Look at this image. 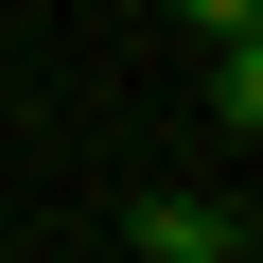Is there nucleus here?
<instances>
[{"label":"nucleus","mask_w":263,"mask_h":263,"mask_svg":"<svg viewBox=\"0 0 263 263\" xmlns=\"http://www.w3.org/2000/svg\"><path fill=\"white\" fill-rule=\"evenodd\" d=\"M123 228H141V263H228V211L211 193H141Z\"/></svg>","instance_id":"nucleus-1"},{"label":"nucleus","mask_w":263,"mask_h":263,"mask_svg":"<svg viewBox=\"0 0 263 263\" xmlns=\"http://www.w3.org/2000/svg\"><path fill=\"white\" fill-rule=\"evenodd\" d=\"M211 123H246V141H263V18H246V35L211 53Z\"/></svg>","instance_id":"nucleus-2"}]
</instances>
